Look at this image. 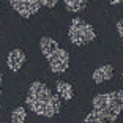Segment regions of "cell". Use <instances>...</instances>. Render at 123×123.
I'll use <instances>...</instances> for the list:
<instances>
[{
    "instance_id": "1",
    "label": "cell",
    "mask_w": 123,
    "mask_h": 123,
    "mask_svg": "<svg viewBox=\"0 0 123 123\" xmlns=\"http://www.w3.org/2000/svg\"><path fill=\"white\" fill-rule=\"evenodd\" d=\"M27 107L32 111L33 114L41 117H51L57 115L62 109V101L58 95H54L49 87L44 82L40 80H33L27 92Z\"/></svg>"
},
{
    "instance_id": "2",
    "label": "cell",
    "mask_w": 123,
    "mask_h": 123,
    "mask_svg": "<svg viewBox=\"0 0 123 123\" xmlns=\"http://www.w3.org/2000/svg\"><path fill=\"white\" fill-rule=\"evenodd\" d=\"M95 111L101 112L106 122L114 123L118 115L123 112V90L109 92V93H98L92 101Z\"/></svg>"
},
{
    "instance_id": "3",
    "label": "cell",
    "mask_w": 123,
    "mask_h": 123,
    "mask_svg": "<svg viewBox=\"0 0 123 123\" xmlns=\"http://www.w3.org/2000/svg\"><path fill=\"white\" fill-rule=\"evenodd\" d=\"M68 38L74 46H85L96 38V33L87 21L82 18H74L71 19V25L68 29Z\"/></svg>"
},
{
    "instance_id": "4",
    "label": "cell",
    "mask_w": 123,
    "mask_h": 123,
    "mask_svg": "<svg viewBox=\"0 0 123 123\" xmlns=\"http://www.w3.org/2000/svg\"><path fill=\"white\" fill-rule=\"evenodd\" d=\"M47 63H49V68L54 74H62V73H65L69 66V54L65 51V49H62L58 47L57 51L51 55L49 58H46Z\"/></svg>"
},
{
    "instance_id": "5",
    "label": "cell",
    "mask_w": 123,
    "mask_h": 123,
    "mask_svg": "<svg viewBox=\"0 0 123 123\" xmlns=\"http://www.w3.org/2000/svg\"><path fill=\"white\" fill-rule=\"evenodd\" d=\"M10 5L22 18H32L41 8L40 0H10Z\"/></svg>"
},
{
    "instance_id": "6",
    "label": "cell",
    "mask_w": 123,
    "mask_h": 123,
    "mask_svg": "<svg viewBox=\"0 0 123 123\" xmlns=\"http://www.w3.org/2000/svg\"><path fill=\"white\" fill-rule=\"evenodd\" d=\"M25 63V52L22 49H13L6 57V65L13 73H18Z\"/></svg>"
},
{
    "instance_id": "7",
    "label": "cell",
    "mask_w": 123,
    "mask_h": 123,
    "mask_svg": "<svg viewBox=\"0 0 123 123\" xmlns=\"http://www.w3.org/2000/svg\"><path fill=\"white\" fill-rule=\"evenodd\" d=\"M112 76H114V66L112 65H101L93 71L92 79H93L95 84H103V82L111 80Z\"/></svg>"
},
{
    "instance_id": "8",
    "label": "cell",
    "mask_w": 123,
    "mask_h": 123,
    "mask_svg": "<svg viewBox=\"0 0 123 123\" xmlns=\"http://www.w3.org/2000/svg\"><path fill=\"white\" fill-rule=\"evenodd\" d=\"M58 47H60L58 43L54 40V38H51V36H43V38L40 40V51H41V54H43L46 58L51 57Z\"/></svg>"
},
{
    "instance_id": "9",
    "label": "cell",
    "mask_w": 123,
    "mask_h": 123,
    "mask_svg": "<svg viewBox=\"0 0 123 123\" xmlns=\"http://www.w3.org/2000/svg\"><path fill=\"white\" fill-rule=\"evenodd\" d=\"M55 88H57V95L63 101H71L73 98H74V90H73V85L69 82L57 80L55 82Z\"/></svg>"
},
{
    "instance_id": "10",
    "label": "cell",
    "mask_w": 123,
    "mask_h": 123,
    "mask_svg": "<svg viewBox=\"0 0 123 123\" xmlns=\"http://www.w3.org/2000/svg\"><path fill=\"white\" fill-rule=\"evenodd\" d=\"M63 3L69 13H80L87 6V0H63Z\"/></svg>"
},
{
    "instance_id": "11",
    "label": "cell",
    "mask_w": 123,
    "mask_h": 123,
    "mask_svg": "<svg viewBox=\"0 0 123 123\" xmlns=\"http://www.w3.org/2000/svg\"><path fill=\"white\" fill-rule=\"evenodd\" d=\"M25 118H27V112H25V107H19L13 109L11 112V123H25Z\"/></svg>"
},
{
    "instance_id": "12",
    "label": "cell",
    "mask_w": 123,
    "mask_h": 123,
    "mask_svg": "<svg viewBox=\"0 0 123 123\" xmlns=\"http://www.w3.org/2000/svg\"><path fill=\"white\" fill-rule=\"evenodd\" d=\"M84 123H106V118L103 117L101 112H98V111H95V109H93L90 114L85 115Z\"/></svg>"
},
{
    "instance_id": "13",
    "label": "cell",
    "mask_w": 123,
    "mask_h": 123,
    "mask_svg": "<svg viewBox=\"0 0 123 123\" xmlns=\"http://www.w3.org/2000/svg\"><path fill=\"white\" fill-rule=\"evenodd\" d=\"M41 6H46V8H54L55 5L58 3V0H40Z\"/></svg>"
},
{
    "instance_id": "14",
    "label": "cell",
    "mask_w": 123,
    "mask_h": 123,
    "mask_svg": "<svg viewBox=\"0 0 123 123\" xmlns=\"http://www.w3.org/2000/svg\"><path fill=\"white\" fill-rule=\"evenodd\" d=\"M117 32H118L120 38L123 40V19H120V21L117 22Z\"/></svg>"
},
{
    "instance_id": "15",
    "label": "cell",
    "mask_w": 123,
    "mask_h": 123,
    "mask_svg": "<svg viewBox=\"0 0 123 123\" xmlns=\"http://www.w3.org/2000/svg\"><path fill=\"white\" fill-rule=\"evenodd\" d=\"M111 2V5H120V3H123V0H109Z\"/></svg>"
},
{
    "instance_id": "16",
    "label": "cell",
    "mask_w": 123,
    "mask_h": 123,
    "mask_svg": "<svg viewBox=\"0 0 123 123\" xmlns=\"http://www.w3.org/2000/svg\"><path fill=\"white\" fill-rule=\"evenodd\" d=\"M3 74H2V71H0V95H2V82H3Z\"/></svg>"
},
{
    "instance_id": "17",
    "label": "cell",
    "mask_w": 123,
    "mask_h": 123,
    "mask_svg": "<svg viewBox=\"0 0 123 123\" xmlns=\"http://www.w3.org/2000/svg\"><path fill=\"white\" fill-rule=\"evenodd\" d=\"M122 79H123V74H122Z\"/></svg>"
}]
</instances>
